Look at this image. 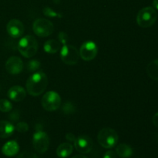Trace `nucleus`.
<instances>
[{"label":"nucleus","instance_id":"30","mask_svg":"<svg viewBox=\"0 0 158 158\" xmlns=\"http://www.w3.org/2000/svg\"><path fill=\"white\" fill-rule=\"evenodd\" d=\"M153 6L158 10V0H154L153 1Z\"/></svg>","mask_w":158,"mask_h":158},{"label":"nucleus","instance_id":"23","mask_svg":"<svg viewBox=\"0 0 158 158\" xmlns=\"http://www.w3.org/2000/svg\"><path fill=\"white\" fill-rule=\"evenodd\" d=\"M15 130L19 133H26L29 130V126L26 122H19L15 125Z\"/></svg>","mask_w":158,"mask_h":158},{"label":"nucleus","instance_id":"13","mask_svg":"<svg viewBox=\"0 0 158 158\" xmlns=\"http://www.w3.org/2000/svg\"><path fill=\"white\" fill-rule=\"evenodd\" d=\"M26 96V92L23 87L20 86H13L8 91V97L15 102L23 101Z\"/></svg>","mask_w":158,"mask_h":158},{"label":"nucleus","instance_id":"8","mask_svg":"<svg viewBox=\"0 0 158 158\" xmlns=\"http://www.w3.org/2000/svg\"><path fill=\"white\" fill-rule=\"evenodd\" d=\"M32 143L35 151L40 154L46 152L49 147V137L43 131H37L33 134Z\"/></svg>","mask_w":158,"mask_h":158},{"label":"nucleus","instance_id":"7","mask_svg":"<svg viewBox=\"0 0 158 158\" xmlns=\"http://www.w3.org/2000/svg\"><path fill=\"white\" fill-rule=\"evenodd\" d=\"M60 58L67 65H75L80 58V52L77 48L71 45H64L60 50Z\"/></svg>","mask_w":158,"mask_h":158},{"label":"nucleus","instance_id":"25","mask_svg":"<svg viewBox=\"0 0 158 158\" xmlns=\"http://www.w3.org/2000/svg\"><path fill=\"white\" fill-rule=\"evenodd\" d=\"M16 158H38V157L34 153L30 152V151H24Z\"/></svg>","mask_w":158,"mask_h":158},{"label":"nucleus","instance_id":"18","mask_svg":"<svg viewBox=\"0 0 158 158\" xmlns=\"http://www.w3.org/2000/svg\"><path fill=\"white\" fill-rule=\"evenodd\" d=\"M116 152L120 157L129 158L132 156L133 150L129 145L126 144V143H121L117 147Z\"/></svg>","mask_w":158,"mask_h":158},{"label":"nucleus","instance_id":"21","mask_svg":"<svg viewBox=\"0 0 158 158\" xmlns=\"http://www.w3.org/2000/svg\"><path fill=\"white\" fill-rule=\"evenodd\" d=\"M41 63L37 60H32L28 62L27 63V69L29 72H35L37 71L40 68Z\"/></svg>","mask_w":158,"mask_h":158},{"label":"nucleus","instance_id":"3","mask_svg":"<svg viewBox=\"0 0 158 158\" xmlns=\"http://www.w3.org/2000/svg\"><path fill=\"white\" fill-rule=\"evenodd\" d=\"M157 12L153 7H145L139 11L137 15V23L142 28L153 26L157 19Z\"/></svg>","mask_w":158,"mask_h":158},{"label":"nucleus","instance_id":"9","mask_svg":"<svg viewBox=\"0 0 158 158\" xmlns=\"http://www.w3.org/2000/svg\"><path fill=\"white\" fill-rule=\"evenodd\" d=\"M98 48L93 41H86L82 44L80 49V56L85 61H91L97 55Z\"/></svg>","mask_w":158,"mask_h":158},{"label":"nucleus","instance_id":"24","mask_svg":"<svg viewBox=\"0 0 158 158\" xmlns=\"http://www.w3.org/2000/svg\"><path fill=\"white\" fill-rule=\"evenodd\" d=\"M63 111L66 114H72L75 111V106H73V104H72L71 103H66L64 104L63 107Z\"/></svg>","mask_w":158,"mask_h":158},{"label":"nucleus","instance_id":"28","mask_svg":"<svg viewBox=\"0 0 158 158\" xmlns=\"http://www.w3.org/2000/svg\"><path fill=\"white\" fill-rule=\"evenodd\" d=\"M66 140H69V142H74L76 140V137H75V136H74V134H71V133H69V134H66Z\"/></svg>","mask_w":158,"mask_h":158},{"label":"nucleus","instance_id":"15","mask_svg":"<svg viewBox=\"0 0 158 158\" xmlns=\"http://www.w3.org/2000/svg\"><path fill=\"white\" fill-rule=\"evenodd\" d=\"M15 131V127L7 120H0V138L11 137Z\"/></svg>","mask_w":158,"mask_h":158},{"label":"nucleus","instance_id":"27","mask_svg":"<svg viewBox=\"0 0 158 158\" xmlns=\"http://www.w3.org/2000/svg\"><path fill=\"white\" fill-rule=\"evenodd\" d=\"M103 158H117V155L113 151H108L105 153Z\"/></svg>","mask_w":158,"mask_h":158},{"label":"nucleus","instance_id":"12","mask_svg":"<svg viewBox=\"0 0 158 158\" xmlns=\"http://www.w3.org/2000/svg\"><path fill=\"white\" fill-rule=\"evenodd\" d=\"M6 30H7L8 34L11 37L19 38V37L22 36L24 32V26L20 20L14 19L8 23Z\"/></svg>","mask_w":158,"mask_h":158},{"label":"nucleus","instance_id":"16","mask_svg":"<svg viewBox=\"0 0 158 158\" xmlns=\"http://www.w3.org/2000/svg\"><path fill=\"white\" fill-rule=\"evenodd\" d=\"M73 153V146L69 143H63L56 149V154L60 158H66L69 157Z\"/></svg>","mask_w":158,"mask_h":158},{"label":"nucleus","instance_id":"26","mask_svg":"<svg viewBox=\"0 0 158 158\" xmlns=\"http://www.w3.org/2000/svg\"><path fill=\"white\" fill-rule=\"evenodd\" d=\"M68 41V36L65 32H61L59 33V42L64 46L66 44Z\"/></svg>","mask_w":158,"mask_h":158},{"label":"nucleus","instance_id":"10","mask_svg":"<svg viewBox=\"0 0 158 158\" xmlns=\"http://www.w3.org/2000/svg\"><path fill=\"white\" fill-rule=\"evenodd\" d=\"M74 146L78 152L81 154H88L92 150L93 140L89 136L83 134L76 137Z\"/></svg>","mask_w":158,"mask_h":158},{"label":"nucleus","instance_id":"22","mask_svg":"<svg viewBox=\"0 0 158 158\" xmlns=\"http://www.w3.org/2000/svg\"><path fill=\"white\" fill-rule=\"evenodd\" d=\"M43 14H44L46 16L50 17V18H54V17H59V18H61V15H60V14L56 13L55 11H53L51 8L49 7H46L43 9Z\"/></svg>","mask_w":158,"mask_h":158},{"label":"nucleus","instance_id":"5","mask_svg":"<svg viewBox=\"0 0 158 158\" xmlns=\"http://www.w3.org/2000/svg\"><path fill=\"white\" fill-rule=\"evenodd\" d=\"M61 97L55 91H49L43 95L41 103L46 111H56L61 106Z\"/></svg>","mask_w":158,"mask_h":158},{"label":"nucleus","instance_id":"2","mask_svg":"<svg viewBox=\"0 0 158 158\" xmlns=\"http://www.w3.org/2000/svg\"><path fill=\"white\" fill-rule=\"evenodd\" d=\"M38 46V43L35 37L28 35L19 40L18 43V50L25 58H31L36 54Z\"/></svg>","mask_w":158,"mask_h":158},{"label":"nucleus","instance_id":"4","mask_svg":"<svg viewBox=\"0 0 158 158\" xmlns=\"http://www.w3.org/2000/svg\"><path fill=\"white\" fill-rule=\"evenodd\" d=\"M97 140L101 147L110 149L116 146L118 141L117 133L111 128H103L100 130L97 135Z\"/></svg>","mask_w":158,"mask_h":158},{"label":"nucleus","instance_id":"11","mask_svg":"<svg viewBox=\"0 0 158 158\" xmlns=\"http://www.w3.org/2000/svg\"><path fill=\"white\" fill-rule=\"evenodd\" d=\"M6 69L9 73L12 75L19 74L23 69V60L18 56H11L6 61Z\"/></svg>","mask_w":158,"mask_h":158},{"label":"nucleus","instance_id":"19","mask_svg":"<svg viewBox=\"0 0 158 158\" xmlns=\"http://www.w3.org/2000/svg\"><path fill=\"white\" fill-rule=\"evenodd\" d=\"M147 73L150 78L158 80V60L151 61L147 66Z\"/></svg>","mask_w":158,"mask_h":158},{"label":"nucleus","instance_id":"20","mask_svg":"<svg viewBox=\"0 0 158 158\" xmlns=\"http://www.w3.org/2000/svg\"><path fill=\"white\" fill-rule=\"evenodd\" d=\"M12 105L9 100H5V99H2L0 100V111L1 112L7 113L12 110Z\"/></svg>","mask_w":158,"mask_h":158},{"label":"nucleus","instance_id":"29","mask_svg":"<svg viewBox=\"0 0 158 158\" xmlns=\"http://www.w3.org/2000/svg\"><path fill=\"white\" fill-rule=\"evenodd\" d=\"M153 123H154V126L158 128V112L157 114H154V116L153 117Z\"/></svg>","mask_w":158,"mask_h":158},{"label":"nucleus","instance_id":"17","mask_svg":"<svg viewBox=\"0 0 158 158\" xmlns=\"http://www.w3.org/2000/svg\"><path fill=\"white\" fill-rule=\"evenodd\" d=\"M43 49L45 52L49 54L56 53L60 49V43L58 40H49L44 43Z\"/></svg>","mask_w":158,"mask_h":158},{"label":"nucleus","instance_id":"31","mask_svg":"<svg viewBox=\"0 0 158 158\" xmlns=\"http://www.w3.org/2000/svg\"><path fill=\"white\" fill-rule=\"evenodd\" d=\"M72 158H87V157L84 155H76L74 156V157H73Z\"/></svg>","mask_w":158,"mask_h":158},{"label":"nucleus","instance_id":"1","mask_svg":"<svg viewBox=\"0 0 158 158\" xmlns=\"http://www.w3.org/2000/svg\"><path fill=\"white\" fill-rule=\"evenodd\" d=\"M48 78L43 72H36L31 75L26 82V89L29 95L37 97L46 90Z\"/></svg>","mask_w":158,"mask_h":158},{"label":"nucleus","instance_id":"6","mask_svg":"<svg viewBox=\"0 0 158 158\" xmlns=\"http://www.w3.org/2000/svg\"><path fill=\"white\" fill-rule=\"evenodd\" d=\"M34 33L40 37H47L54 31V26L49 20L40 18L35 20L32 26Z\"/></svg>","mask_w":158,"mask_h":158},{"label":"nucleus","instance_id":"14","mask_svg":"<svg viewBox=\"0 0 158 158\" xmlns=\"http://www.w3.org/2000/svg\"><path fill=\"white\" fill-rule=\"evenodd\" d=\"M19 151V146L15 140H10L3 145L2 148V152L7 157H13L16 155Z\"/></svg>","mask_w":158,"mask_h":158}]
</instances>
